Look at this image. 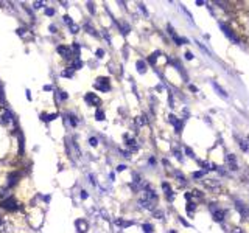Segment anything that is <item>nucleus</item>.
I'll list each match as a JSON object with an SVG mask.
<instances>
[{"mask_svg":"<svg viewBox=\"0 0 249 233\" xmlns=\"http://www.w3.org/2000/svg\"><path fill=\"white\" fill-rule=\"evenodd\" d=\"M135 123H137L139 126L145 124V123H147V116H139V118H137V121H135Z\"/></svg>","mask_w":249,"mask_h":233,"instance_id":"a211bd4d","label":"nucleus"},{"mask_svg":"<svg viewBox=\"0 0 249 233\" xmlns=\"http://www.w3.org/2000/svg\"><path fill=\"white\" fill-rule=\"evenodd\" d=\"M212 86H213V89L218 92V95H220V96H223V98H227V93H226V90H223V89H221L215 81H212Z\"/></svg>","mask_w":249,"mask_h":233,"instance_id":"6e6552de","label":"nucleus"},{"mask_svg":"<svg viewBox=\"0 0 249 233\" xmlns=\"http://www.w3.org/2000/svg\"><path fill=\"white\" fill-rule=\"evenodd\" d=\"M125 140H126V145H128L129 149H132V151H137L139 146L135 145V140H134V138H129V135H125Z\"/></svg>","mask_w":249,"mask_h":233,"instance_id":"423d86ee","label":"nucleus"},{"mask_svg":"<svg viewBox=\"0 0 249 233\" xmlns=\"http://www.w3.org/2000/svg\"><path fill=\"white\" fill-rule=\"evenodd\" d=\"M89 142H90V145H92V146H97V145H98V140H97V138H94V137L89 140Z\"/></svg>","mask_w":249,"mask_h":233,"instance_id":"bb28decb","label":"nucleus"},{"mask_svg":"<svg viewBox=\"0 0 249 233\" xmlns=\"http://www.w3.org/2000/svg\"><path fill=\"white\" fill-rule=\"evenodd\" d=\"M0 101H5V96H3V90H2V86H0Z\"/></svg>","mask_w":249,"mask_h":233,"instance_id":"c756f323","label":"nucleus"},{"mask_svg":"<svg viewBox=\"0 0 249 233\" xmlns=\"http://www.w3.org/2000/svg\"><path fill=\"white\" fill-rule=\"evenodd\" d=\"M227 163H229V166H231V169H237V162H235V155L229 154V155H227Z\"/></svg>","mask_w":249,"mask_h":233,"instance_id":"9d476101","label":"nucleus"},{"mask_svg":"<svg viewBox=\"0 0 249 233\" xmlns=\"http://www.w3.org/2000/svg\"><path fill=\"white\" fill-rule=\"evenodd\" d=\"M45 13H47L48 16H53V9H45Z\"/></svg>","mask_w":249,"mask_h":233,"instance_id":"c9c22d12","label":"nucleus"},{"mask_svg":"<svg viewBox=\"0 0 249 233\" xmlns=\"http://www.w3.org/2000/svg\"><path fill=\"white\" fill-rule=\"evenodd\" d=\"M58 53H59V55H61L64 59H72V48H70V47L59 45V47H58Z\"/></svg>","mask_w":249,"mask_h":233,"instance_id":"20e7f679","label":"nucleus"},{"mask_svg":"<svg viewBox=\"0 0 249 233\" xmlns=\"http://www.w3.org/2000/svg\"><path fill=\"white\" fill-rule=\"evenodd\" d=\"M224 215H226V213L223 211V210H215V211H213V218H215V221H218V222L223 221V219H224Z\"/></svg>","mask_w":249,"mask_h":233,"instance_id":"1a4fd4ad","label":"nucleus"},{"mask_svg":"<svg viewBox=\"0 0 249 233\" xmlns=\"http://www.w3.org/2000/svg\"><path fill=\"white\" fill-rule=\"evenodd\" d=\"M70 28H72V33H78V25H75V23H73V25H70Z\"/></svg>","mask_w":249,"mask_h":233,"instance_id":"c85d7f7f","label":"nucleus"},{"mask_svg":"<svg viewBox=\"0 0 249 233\" xmlns=\"http://www.w3.org/2000/svg\"><path fill=\"white\" fill-rule=\"evenodd\" d=\"M42 5H44V3H42V2H36V3H34V8L38 9V8H41Z\"/></svg>","mask_w":249,"mask_h":233,"instance_id":"2f4dec72","label":"nucleus"},{"mask_svg":"<svg viewBox=\"0 0 249 233\" xmlns=\"http://www.w3.org/2000/svg\"><path fill=\"white\" fill-rule=\"evenodd\" d=\"M95 116H97L98 121H103L104 120V114H103V111H97V114H95Z\"/></svg>","mask_w":249,"mask_h":233,"instance_id":"dca6fc26","label":"nucleus"},{"mask_svg":"<svg viewBox=\"0 0 249 233\" xmlns=\"http://www.w3.org/2000/svg\"><path fill=\"white\" fill-rule=\"evenodd\" d=\"M67 116H69V121L72 123V126H76V124H78V121H76V116H75L73 114H69Z\"/></svg>","mask_w":249,"mask_h":233,"instance_id":"2eb2a0df","label":"nucleus"},{"mask_svg":"<svg viewBox=\"0 0 249 233\" xmlns=\"http://www.w3.org/2000/svg\"><path fill=\"white\" fill-rule=\"evenodd\" d=\"M64 22H65V23H67V25H69V26H70V25H73V20H72V19H70V17H69V16H64Z\"/></svg>","mask_w":249,"mask_h":233,"instance_id":"4be33fe9","label":"nucleus"},{"mask_svg":"<svg viewBox=\"0 0 249 233\" xmlns=\"http://www.w3.org/2000/svg\"><path fill=\"white\" fill-rule=\"evenodd\" d=\"M81 67H83V62L79 61L78 58H75V61H73V67H72V68H73V70H78V68H81Z\"/></svg>","mask_w":249,"mask_h":233,"instance_id":"4468645a","label":"nucleus"},{"mask_svg":"<svg viewBox=\"0 0 249 233\" xmlns=\"http://www.w3.org/2000/svg\"><path fill=\"white\" fill-rule=\"evenodd\" d=\"M185 152H187V154L190 155V157H195V155H193V152H192V149H188V148H187V149H185Z\"/></svg>","mask_w":249,"mask_h":233,"instance_id":"473e14b6","label":"nucleus"},{"mask_svg":"<svg viewBox=\"0 0 249 233\" xmlns=\"http://www.w3.org/2000/svg\"><path fill=\"white\" fill-rule=\"evenodd\" d=\"M168 118H170V121H171V123H173V124H174L176 131H178V132H181V129H182V121H179V120L176 118L174 115H170V116H168Z\"/></svg>","mask_w":249,"mask_h":233,"instance_id":"0eeeda50","label":"nucleus"},{"mask_svg":"<svg viewBox=\"0 0 249 233\" xmlns=\"http://www.w3.org/2000/svg\"><path fill=\"white\" fill-rule=\"evenodd\" d=\"M65 99V98H67V95H65V93L64 92H56V99Z\"/></svg>","mask_w":249,"mask_h":233,"instance_id":"6ab92c4d","label":"nucleus"},{"mask_svg":"<svg viewBox=\"0 0 249 233\" xmlns=\"http://www.w3.org/2000/svg\"><path fill=\"white\" fill-rule=\"evenodd\" d=\"M17 172H13V174H9V182H8V186H13V185H14L16 184V182H17Z\"/></svg>","mask_w":249,"mask_h":233,"instance_id":"ddd939ff","label":"nucleus"},{"mask_svg":"<svg viewBox=\"0 0 249 233\" xmlns=\"http://www.w3.org/2000/svg\"><path fill=\"white\" fill-rule=\"evenodd\" d=\"M2 207H3V208H6V210H9V211H16V210H19L17 202H16L13 197L5 199V201L2 202Z\"/></svg>","mask_w":249,"mask_h":233,"instance_id":"7ed1b4c3","label":"nucleus"},{"mask_svg":"<svg viewBox=\"0 0 249 233\" xmlns=\"http://www.w3.org/2000/svg\"><path fill=\"white\" fill-rule=\"evenodd\" d=\"M53 118H56V115H42V120H44V121H52Z\"/></svg>","mask_w":249,"mask_h":233,"instance_id":"412c9836","label":"nucleus"},{"mask_svg":"<svg viewBox=\"0 0 249 233\" xmlns=\"http://www.w3.org/2000/svg\"><path fill=\"white\" fill-rule=\"evenodd\" d=\"M237 207H238V210H240L241 213H244V207H243V204H241V202H237Z\"/></svg>","mask_w":249,"mask_h":233,"instance_id":"cd10ccee","label":"nucleus"},{"mask_svg":"<svg viewBox=\"0 0 249 233\" xmlns=\"http://www.w3.org/2000/svg\"><path fill=\"white\" fill-rule=\"evenodd\" d=\"M94 87L97 89V90H100V92H108L109 89H111V86H109V79L108 78H98L97 81L94 82Z\"/></svg>","mask_w":249,"mask_h":233,"instance_id":"f03ea898","label":"nucleus"},{"mask_svg":"<svg viewBox=\"0 0 249 233\" xmlns=\"http://www.w3.org/2000/svg\"><path fill=\"white\" fill-rule=\"evenodd\" d=\"M187 210H188V213H192V211H193V210H195V204H193V202H190V204H188Z\"/></svg>","mask_w":249,"mask_h":233,"instance_id":"a878e982","label":"nucleus"},{"mask_svg":"<svg viewBox=\"0 0 249 233\" xmlns=\"http://www.w3.org/2000/svg\"><path fill=\"white\" fill-rule=\"evenodd\" d=\"M62 76H67V78H72V76H73V70H64V72H62Z\"/></svg>","mask_w":249,"mask_h":233,"instance_id":"f3484780","label":"nucleus"},{"mask_svg":"<svg viewBox=\"0 0 249 233\" xmlns=\"http://www.w3.org/2000/svg\"><path fill=\"white\" fill-rule=\"evenodd\" d=\"M125 168H126L125 165H118V166H117V171H123Z\"/></svg>","mask_w":249,"mask_h":233,"instance_id":"72a5a7b5","label":"nucleus"},{"mask_svg":"<svg viewBox=\"0 0 249 233\" xmlns=\"http://www.w3.org/2000/svg\"><path fill=\"white\" fill-rule=\"evenodd\" d=\"M137 67H139V72H140V73H143V72H145V64H143L142 61H139V62H137Z\"/></svg>","mask_w":249,"mask_h":233,"instance_id":"aec40b11","label":"nucleus"},{"mask_svg":"<svg viewBox=\"0 0 249 233\" xmlns=\"http://www.w3.org/2000/svg\"><path fill=\"white\" fill-rule=\"evenodd\" d=\"M81 197H83V199H87V193H86V191H81Z\"/></svg>","mask_w":249,"mask_h":233,"instance_id":"f704fd0d","label":"nucleus"},{"mask_svg":"<svg viewBox=\"0 0 249 233\" xmlns=\"http://www.w3.org/2000/svg\"><path fill=\"white\" fill-rule=\"evenodd\" d=\"M202 174H204V172H202V171H198V172H193V177H195V179H199V177H202Z\"/></svg>","mask_w":249,"mask_h":233,"instance_id":"393cba45","label":"nucleus"},{"mask_svg":"<svg viewBox=\"0 0 249 233\" xmlns=\"http://www.w3.org/2000/svg\"><path fill=\"white\" fill-rule=\"evenodd\" d=\"M246 143H248V142H244V140H241V142H240V146H241V149H243V151H248V149H249Z\"/></svg>","mask_w":249,"mask_h":233,"instance_id":"5701e85b","label":"nucleus"},{"mask_svg":"<svg viewBox=\"0 0 249 233\" xmlns=\"http://www.w3.org/2000/svg\"><path fill=\"white\" fill-rule=\"evenodd\" d=\"M220 26H221V30H223V31H224V34H226V36H227V38H231V39H235V36H234V34H232V31H231V30H229V28H227V26H226V25H224V23H221V25H220Z\"/></svg>","mask_w":249,"mask_h":233,"instance_id":"f8f14e48","label":"nucleus"},{"mask_svg":"<svg viewBox=\"0 0 249 233\" xmlns=\"http://www.w3.org/2000/svg\"><path fill=\"white\" fill-rule=\"evenodd\" d=\"M14 123V118H13V114L8 111V109H0V124L3 126H11Z\"/></svg>","mask_w":249,"mask_h":233,"instance_id":"f257e3e1","label":"nucleus"},{"mask_svg":"<svg viewBox=\"0 0 249 233\" xmlns=\"http://www.w3.org/2000/svg\"><path fill=\"white\" fill-rule=\"evenodd\" d=\"M143 230H145V233H151L153 232V227H151V225H148V224H145L143 225Z\"/></svg>","mask_w":249,"mask_h":233,"instance_id":"b1692460","label":"nucleus"},{"mask_svg":"<svg viewBox=\"0 0 249 233\" xmlns=\"http://www.w3.org/2000/svg\"><path fill=\"white\" fill-rule=\"evenodd\" d=\"M185 58H187L188 61H190V59H193V55H192L190 51H187V53H185Z\"/></svg>","mask_w":249,"mask_h":233,"instance_id":"7c9ffc66","label":"nucleus"},{"mask_svg":"<svg viewBox=\"0 0 249 233\" xmlns=\"http://www.w3.org/2000/svg\"><path fill=\"white\" fill-rule=\"evenodd\" d=\"M76 228H78V232H86L87 230V224H86L84 221H76Z\"/></svg>","mask_w":249,"mask_h":233,"instance_id":"9b49d317","label":"nucleus"},{"mask_svg":"<svg viewBox=\"0 0 249 233\" xmlns=\"http://www.w3.org/2000/svg\"><path fill=\"white\" fill-rule=\"evenodd\" d=\"M86 101H87L89 104H92V106L100 104V98L95 95V93H87V95H86Z\"/></svg>","mask_w":249,"mask_h":233,"instance_id":"39448f33","label":"nucleus"}]
</instances>
